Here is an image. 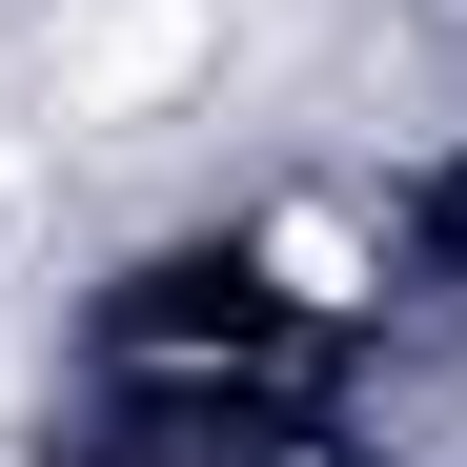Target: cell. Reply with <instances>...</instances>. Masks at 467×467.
Here are the masks:
<instances>
[{"label": "cell", "instance_id": "2", "mask_svg": "<svg viewBox=\"0 0 467 467\" xmlns=\"http://www.w3.org/2000/svg\"><path fill=\"white\" fill-rule=\"evenodd\" d=\"M265 285H285V305H366V223L285 203V223H265Z\"/></svg>", "mask_w": 467, "mask_h": 467}, {"label": "cell", "instance_id": "1", "mask_svg": "<svg viewBox=\"0 0 467 467\" xmlns=\"http://www.w3.org/2000/svg\"><path fill=\"white\" fill-rule=\"evenodd\" d=\"M203 61H223V0H82L61 61H41V102L61 122H142V102H183Z\"/></svg>", "mask_w": 467, "mask_h": 467}]
</instances>
